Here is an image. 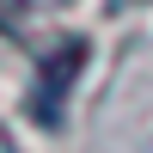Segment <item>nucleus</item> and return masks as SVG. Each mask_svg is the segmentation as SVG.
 Listing matches in <instances>:
<instances>
[{
	"instance_id": "nucleus-1",
	"label": "nucleus",
	"mask_w": 153,
	"mask_h": 153,
	"mask_svg": "<svg viewBox=\"0 0 153 153\" xmlns=\"http://www.w3.org/2000/svg\"><path fill=\"white\" fill-rule=\"evenodd\" d=\"M80 61H86V43H61V55L43 68V80H37V117L43 123H61V98H68Z\"/></svg>"
},
{
	"instance_id": "nucleus-3",
	"label": "nucleus",
	"mask_w": 153,
	"mask_h": 153,
	"mask_svg": "<svg viewBox=\"0 0 153 153\" xmlns=\"http://www.w3.org/2000/svg\"><path fill=\"white\" fill-rule=\"evenodd\" d=\"M0 153H19V147H12V135H6V129H0Z\"/></svg>"
},
{
	"instance_id": "nucleus-2",
	"label": "nucleus",
	"mask_w": 153,
	"mask_h": 153,
	"mask_svg": "<svg viewBox=\"0 0 153 153\" xmlns=\"http://www.w3.org/2000/svg\"><path fill=\"white\" fill-rule=\"evenodd\" d=\"M19 6H31V12H55V6H68V0H19Z\"/></svg>"
}]
</instances>
